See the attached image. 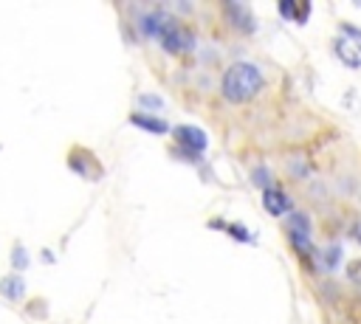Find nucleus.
<instances>
[{
	"mask_svg": "<svg viewBox=\"0 0 361 324\" xmlns=\"http://www.w3.org/2000/svg\"><path fill=\"white\" fill-rule=\"evenodd\" d=\"M158 39H161V45H164L169 54H186V51L192 48V42H195V39H192V31L183 28L180 23H175L172 17H166V23H164Z\"/></svg>",
	"mask_w": 361,
	"mask_h": 324,
	"instance_id": "obj_2",
	"label": "nucleus"
},
{
	"mask_svg": "<svg viewBox=\"0 0 361 324\" xmlns=\"http://www.w3.org/2000/svg\"><path fill=\"white\" fill-rule=\"evenodd\" d=\"M226 14L231 17L234 28H240V31H254V17H251V11H248L245 6H240V3H228V6H226Z\"/></svg>",
	"mask_w": 361,
	"mask_h": 324,
	"instance_id": "obj_6",
	"label": "nucleus"
},
{
	"mask_svg": "<svg viewBox=\"0 0 361 324\" xmlns=\"http://www.w3.org/2000/svg\"><path fill=\"white\" fill-rule=\"evenodd\" d=\"M347 276H350L353 282H361V259H353V262L347 265Z\"/></svg>",
	"mask_w": 361,
	"mask_h": 324,
	"instance_id": "obj_9",
	"label": "nucleus"
},
{
	"mask_svg": "<svg viewBox=\"0 0 361 324\" xmlns=\"http://www.w3.org/2000/svg\"><path fill=\"white\" fill-rule=\"evenodd\" d=\"M138 101H141L144 107H155V110H158V107L164 104V101H161L158 96H147V93H144V96H138Z\"/></svg>",
	"mask_w": 361,
	"mask_h": 324,
	"instance_id": "obj_10",
	"label": "nucleus"
},
{
	"mask_svg": "<svg viewBox=\"0 0 361 324\" xmlns=\"http://www.w3.org/2000/svg\"><path fill=\"white\" fill-rule=\"evenodd\" d=\"M336 54L347 68H361V42L355 39H338L336 42Z\"/></svg>",
	"mask_w": 361,
	"mask_h": 324,
	"instance_id": "obj_5",
	"label": "nucleus"
},
{
	"mask_svg": "<svg viewBox=\"0 0 361 324\" xmlns=\"http://www.w3.org/2000/svg\"><path fill=\"white\" fill-rule=\"evenodd\" d=\"M175 141L183 147V149H189V152H203L206 149V132L200 130V127H192V124H180V127H175Z\"/></svg>",
	"mask_w": 361,
	"mask_h": 324,
	"instance_id": "obj_3",
	"label": "nucleus"
},
{
	"mask_svg": "<svg viewBox=\"0 0 361 324\" xmlns=\"http://www.w3.org/2000/svg\"><path fill=\"white\" fill-rule=\"evenodd\" d=\"M14 259H17V268H23V265H25V251L17 248V251H14Z\"/></svg>",
	"mask_w": 361,
	"mask_h": 324,
	"instance_id": "obj_13",
	"label": "nucleus"
},
{
	"mask_svg": "<svg viewBox=\"0 0 361 324\" xmlns=\"http://www.w3.org/2000/svg\"><path fill=\"white\" fill-rule=\"evenodd\" d=\"M130 124L144 127V130H149V132H166V121L152 118V116H144V113H133V116H130Z\"/></svg>",
	"mask_w": 361,
	"mask_h": 324,
	"instance_id": "obj_7",
	"label": "nucleus"
},
{
	"mask_svg": "<svg viewBox=\"0 0 361 324\" xmlns=\"http://www.w3.org/2000/svg\"><path fill=\"white\" fill-rule=\"evenodd\" d=\"M220 90L228 101H248L254 99L259 90H262V73L257 65L251 62H234L226 73H223V82H220Z\"/></svg>",
	"mask_w": 361,
	"mask_h": 324,
	"instance_id": "obj_1",
	"label": "nucleus"
},
{
	"mask_svg": "<svg viewBox=\"0 0 361 324\" xmlns=\"http://www.w3.org/2000/svg\"><path fill=\"white\" fill-rule=\"evenodd\" d=\"M223 228H228V231H231V234H234L237 239H248V231H243V228H240L237 223H234V225H223Z\"/></svg>",
	"mask_w": 361,
	"mask_h": 324,
	"instance_id": "obj_12",
	"label": "nucleus"
},
{
	"mask_svg": "<svg viewBox=\"0 0 361 324\" xmlns=\"http://www.w3.org/2000/svg\"><path fill=\"white\" fill-rule=\"evenodd\" d=\"M0 293L6 299H20L25 293V282L20 276H6V279H0Z\"/></svg>",
	"mask_w": 361,
	"mask_h": 324,
	"instance_id": "obj_8",
	"label": "nucleus"
},
{
	"mask_svg": "<svg viewBox=\"0 0 361 324\" xmlns=\"http://www.w3.org/2000/svg\"><path fill=\"white\" fill-rule=\"evenodd\" d=\"M338 256H341V248H336V245H330V251H327V256H324V262H327V265H330V268H333V265H336V259H338Z\"/></svg>",
	"mask_w": 361,
	"mask_h": 324,
	"instance_id": "obj_11",
	"label": "nucleus"
},
{
	"mask_svg": "<svg viewBox=\"0 0 361 324\" xmlns=\"http://www.w3.org/2000/svg\"><path fill=\"white\" fill-rule=\"evenodd\" d=\"M262 206H265V211H268V214H274V217H279V214L290 211V200H288V194H285V192H279V189H274V186H268V189H265V194H262Z\"/></svg>",
	"mask_w": 361,
	"mask_h": 324,
	"instance_id": "obj_4",
	"label": "nucleus"
}]
</instances>
